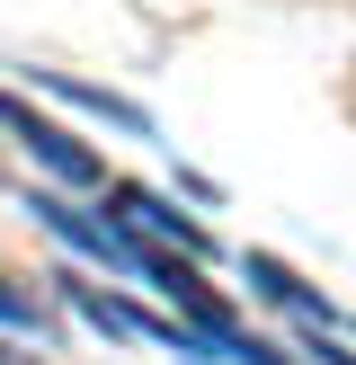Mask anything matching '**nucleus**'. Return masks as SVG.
I'll return each mask as SVG.
<instances>
[{"mask_svg": "<svg viewBox=\"0 0 356 365\" xmlns=\"http://www.w3.org/2000/svg\"><path fill=\"white\" fill-rule=\"evenodd\" d=\"M36 214H45L53 232H63L71 250H89V259H107V267H125V277H142V285H160V294H178V285L196 277L187 259H160L142 232H125L116 214H80V205H63V196H36Z\"/></svg>", "mask_w": 356, "mask_h": 365, "instance_id": "nucleus-1", "label": "nucleus"}, {"mask_svg": "<svg viewBox=\"0 0 356 365\" xmlns=\"http://www.w3.org/2000/svg\"><path fill=\"white\" fill-rule=\"evenodd\" d=\"M0 134H18V143H27V152L53 170V178H63V187H107V160H98V152H80V143H71L63 125L27 116L18 98H0Z\"/></svg>", "mask_w": 356, "mask_h": 365, "instance_id": "nucleus-2", "label": "nucleus"}, {"mask_svg": "<svg viewBox=\"0 0 356 365\" xmlns=\"http://www.w3.org/2000/svg\"><path fill=\"white\" fill-rule=\"evenodd\" d=\"M241 277L258 285L267 303H285V312H303V330H320V321H330V312H320V294H312V285H303V277H294L285 259H267V250H249V259H241Z\"/></svg>", "mask_w": 356, "mask_h": 365, "instance_id": "nucleus-3", "label": "nucleus"}, {"mask_svg": "<svg viewBox=\"0 0 356 365\" xmlns=\"http://www.w3.org/2000/svg\"><path fill=\"white\" fill-rule=\"evenodd\" d=\"M107 196H116V205L125 214H134V223L142 232H160V241H178V250H187V259H205V223H187V214H169V205H160V196H142V187H107Z\"/></svg>", "mask_w": 356, "mask_h": 365, "instance_id": "nucleus-4", "label": "nucleus"}, {"mask_svg": "<svg viewBox=\"0 0 356 365\" xmlns=\"http://www.w3.org/2000/svg\"><path fill=\"white\" fill-rule=\"evenodd\" d=\"M0 321H9V330H45V312H36L27 294H9V285H0Z\"/></svg>", "mask_w": 356, "mask_h": 365, "instance_id": "nucleus-5", "label": "nucleus"}, {"mask_svg": "<svg viewBox=\"0 0 356 365\" xmlns=\"http://www.w3.org/2000/svg\"><path fill=\"white\" fill-rule=\"evenodd\" d=\"M312 356H330V365H356L347 348H338V339H320V330H312Z\"/></svg>", "mask_w": 356, "mask_h": 365, "instance_id": "nucleus-6", "label": "nucleus"}, {"mask_svg": "<svg viewBox=\"0 0 356 365\" xmlns=\"http://www.w3.org/2000/svg\"><path fill=\"white\" fill-rule=\"evenodd\" d=\"M0 365H9V356H0Z\"/></svg>", "mask_w": 356, "mask_h": 365, "instance_id": "nucleus-7", "label": "nucleus"}]
</instances>
